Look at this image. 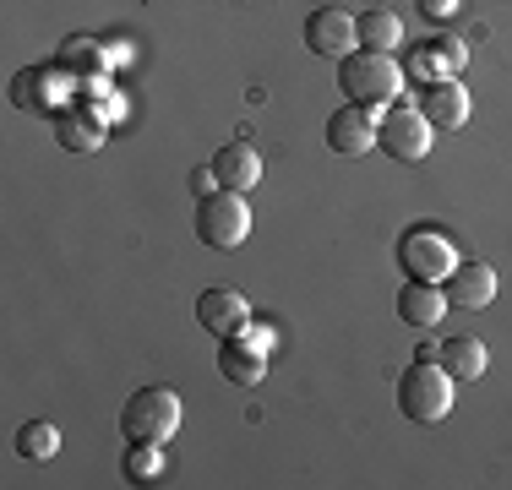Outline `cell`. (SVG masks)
I'll list each match as a JSON object with an SVG mask.
<instances>
[{
    "mask_svg": "<svg viewBox=\"0 0 512 490\" xmlns=\"http://www.w3.org/2000/svg\"><path fill=\"white\" fill-rule=\"evenodd\" d=\"M453 376H447L442 360L420 354L404 376H398V409H404L409 425H442L453 414Z\"/></svg>",
    "mask_w": 512,
    "mask_h": 490,
    "instance_id": "obj_3",
    "label": "cell"
},
{
    "mask_svg": "<svg viewBox=\"0 0 512 490\" xmlns=\"http://www.w3.org/2000/svg\"><path fill=\"white\" fill-rule=\"evenodd\" d=\"M104 142V131H93V126H77V120H60V147H99Z\"/></svg>",
    "mask_w": 512,
    "mask_h": 490,
    "instance_id": "obj_20",
    "label": "cell"
},
{
    "mask_svg": "<svg viewBox=\"0 0 512 490\" xmlns=\"http://www.w3.org/2000/svg\"><path fill=\"white\" fill-rule=\"evenodd\" d=\"M420 6L431 11V17H453V11H458V0H420Z\"/></svg>",
    "mask_w": 512,
    "mask_h": 490,
    "instance_id": "obj_22",
    "label": "cell"
},
{
    "mask_svg": "<svg viewBox=\"0 0 512 490\" xmlns=\"http://www.w3.org/2000/svg\"><path fill=\"white\" fill-rule=\"evenodd\" d=\"M218 376H224L229 387H246L251 392L267 376V349L256 338H246V333L224 338V349H218Z\"/></svg>",
    "mask_w": 512,
    "mask_h": 490,
    "instance_id": "obj_12",
    "label": "cell"
},
{
    "mask_svg": "<svg viewBox=\"0 0 512 490\" xmlns=\"http://www.w3.org/2000/svg\"><path fill=\"white\" fill-rule=\"evenodd\" d=\"M436 360L447 365L453 382H480L485 376V343L480 338H447L442 349H436Z\"/></svg>",
    "mask_w": 512,
    "mask_h": 490,
    "instance_id": "obj_15",
    "label": "cell"
},
{
    "mask_svg": "<svg viewBox=\"0 0 512 490\" xmlns=\"http://www.w3.org/2000/svg\"><path fill=\"white\" fill-rule=\"evenodd\" d=\"M463 262V256L453 251V240L442 235V229H409L404 240H398V267H404L409 278H420V284H442L447 273Z\"/></svg>",
    "mask_w": 512,
    "mask_h": 490,
    "instance_id": "obj_5",
    "label": "cell"
},
{
    "mask_svg": "<svg viewBox=\"0 0 512 490\" xmlns=\"http://www.w3.org/2000/svg\"><path fill=\"white\" fill-rule=\"evenodd\" d=\"M126 480L131 485H158L164 480V447H126Z\"/></svg>",
    "mask_w": 512,
    "mask_h": 490,
    "instance_id": "obj_19",
    "label": "cell"
},
{
    "mask_svg": "<svg viewBox=\"0 0 512 490\" xmlns=\"http://www.w3.org/2000/svg\"><path fill=\"white\" fill-rule=\"evenodd\" d=\"M376 142H382V120H376V109L344 104L333 120H327V147H333V153H344V158L371 153Z\"/></svg>",
    "mask_w": 512,
    "mask_h": 490,
    "instance_id": "obj_7",
    "label": "cell"
},
{
    "mask_svg": "<svg viewBox=\"0 0 512 490\" xmlns=\"http://www.w3.org/2000/svg\"><path fill=\"white\" fill-rule=\"evenodd\" d=\"M447 311H453V305H447V294L436 289V284H420V278H409L404 294H398V316H404L409 327H436Z\"/></svg>",
    "mask_w": 512,
    "mask_h": 490,
    "instance_id": "obj_14",
    "label": "cell"
},
{
    "mask_svg": "<svg viewBox=\"0 0 512 490\" xmlns=\"http://www.w3.org/2000/svg\"><path fill=\"white\" fill-rule=\"evenodd\" d=\"M197 240L207 251H240L251 240V202L246 191H207L197 202Z\"/></svg>",
    "mask_w": 512,
    "mask_h": 490,
    "instance_id": "obj_4",
    "label": "cell"
},
{
    "mask_svg": "<svg viewBox=\"0 0 512 490\" xmlns=\"http://www.w3.org/2000/svg\"><path fill=\"white\" fill-rule=\"evenodd\" d=\"M469 88L458 77H442V82H425L420 93V115L431 120V131H463L469 126Z\"/></svg>",
    "mask_w": 512,
    "mask_h": 490,
    "instance_id": "obj_9",
    "label": "cell"
},
{
    "mask_svg": "<svg viewBox=\"0 0 512 490\" xmlns=\"http://www.w3.org/2000/svg\"><path fill=\"white\" fill-rule=\"evenodd\" d=\"M213 175L224 191H256V180H262V158H256L251 142H229L213 153Z\"/></svg>",
    "mask_w": 512,
    "mask_h": 490,
    "instance_id": "obj_13",
    "label": "cell"
},
{
    "mask_svg": "<svg viewBox=\"0 0 512 490\" xmlns=\"http://www.w3.org/2000/svg\"><path fill=\"white\" fill-rule=\"evenodd\" d=\"M382 147L387 158H398V164H420L425 153H431V120L420 115V104H387L382 115Z\"/></svg>",
    "mask_w": 512,
    "mask_h": 490,
    "instance_id": "obj_6",
    "label": "cell"
},
{
    "mask_svg": "<svg viewBox=\"0 0 512 490\" xmlns=\"http://www.w3.org/2000/svg\"><path fill=\"white\" fill-rule=\"evenodd\" d=\"M197 322L213 338H240V333H251V300L240 289H202Z\"/></svg>",
    "mask_w": 512,
    "mask_h": 490,
    "instance_id": "obj_8",
    "label": "cell"
},
{
    "mask_svg": "<svg viewBox=\"0 0 512 490\" xmlns=\"http://www.w3.org/2000/svg\"><path fill=\"white\" fill-rule=\"evenodd\" d=\"M191 191H197V196L218 191V175H213V169H197V175H191Z\"/></svg>",
    "mask_w": 512,
    "mask_h": 490,
    "instance_id": "obj_21",
    "label": "cell"
},
{
    "mask_svg": "<svg viewBox=\"0 0 512 490\" xmlns=\"http://www.w3.org/2000/svg\"><path fill=\"white\" fill-rule=\"evenodd\" d=\"M355 33H360V44L365 49H382V55H393L398 44H404V22H398V11H360L355 17Z\"/></svg>",
    "mask_w": 512,
    "mask_h": 490,
    "instance_id": "obj_16",
    "label": "cell"
},
{
    "mask_svg": "<svg viewBox=\"0 0 512 490\" xmlns=\"http://www.w3.org/2000/svg\"><path fill=\"white\" fill-rule=\"evenodd\" d=\"M338 88L349 93V104L382 109V104H398L404 71H398V60L382 55V49H349V55L338 60Z\"/></svg>",
    "mask_w": 512,
    "mask_h": 490,
    "instance_id": "obj_2",
    "label": "cell"
},
{
    "mask_svg": "<svg viewBox=\"0 0 512 490\" xmlns=\"http://www.w3.org/2000/svg\"><path fill=\"white\" fill-rule=\"evenodd\" d=\"M180 392L175 387H137L120 403V436L126 447H169V436L180 431Z\"/></svg>",
    "mask_w": 512,
    "mask_h": 490,
    "instance_id": "obj_1",
    "label": "cell"
},
{
    "mask_svg": "<svg viewBox=\"0 0 512 490\" xmlns=\"http://www.w3.org/2000/svg\"><path fill=\"white\" fill-rule=\"evenodd\" d=\"M442 294L453 311H485L496 300V267L491 262H458L453 273L442 278Z\"/></svg>",
    "mask_w": 512,
    "mask_h": 490,
    "instance_id": "obj_10",
    "label": "cell"
},
{
    "mask_svg": "<svg viewBox=\"0 0 512 490\" xmlns=\"http://www.w3.org/2000/svg\"><path fill=\"white\" fill-rule=\"evenodd\" d=\"M355 44H360V33H355V17H349V11L322 6V11H311V17H306V49H316V55L344 60Z\"/></svg>",
    "mask_w": 512,
    "mask_h": 490,
    "instance_id": "obj_11",
    "label": "cell"
},
{
    "mask_svg": "<svg viewBox=\"0 0 512 490\" xmlns=\"http://www.w3.org/2000/svg\"><path fill=\"white\" fill-rule=\"evenodd\" d=\"M458 66H463V44H453V39H436L414 55V77L420 82H442V77H453Z\"/></svg>",
    "mask_w": 512,
    "mask_h": 490,
    "instance_id": "obj_17",
    "label": "cell"
},
{
    "mask_svg": "<svg viewBox=\"0 0 512 490\" xmlns=\"http://www.w3.org/2000/svg\"><path fill=\"white\" fill-rule=\"evenodd\" d=\"M17 452H22L28 463H44V458H55V452H60V431H55L50 420H28V425L17 431Z\"/></svg>",
    "mask_w": 512,
    "mask_h": 490,
    "instance_id": "obj_18",
    "label": "cell"
}]
</instances>
